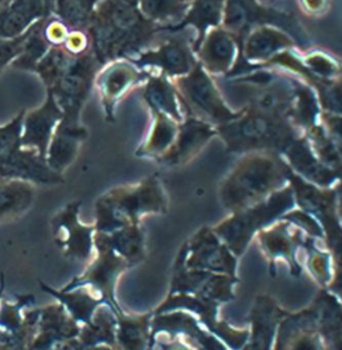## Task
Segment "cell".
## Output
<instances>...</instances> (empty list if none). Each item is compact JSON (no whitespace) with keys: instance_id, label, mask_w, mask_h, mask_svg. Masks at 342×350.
Here are the masks:
<instances>
[{"instance_id":"obj_12","label":"cell","mask_w":342,"mask_h":350,"mask_svg":"<svg viewBox=\"0 0 342 350\" xmlns=\"http://www.w3.org/2000/svg\"><path fill=\"white\" fill-rule=\"evenodd\" d=\"M34 188L26 182L0 177V224L15 220L29 209Z\"/></svg>"},{"instance_id":"obj_18","label":"cell","mask_w":342,"mask_h":350,"mask_svg":"<svg viewBox=\"0 0 342 350\" xmlns=\"http://www.w3.org/2000/svg\"><path fill=\"white\" fill-rule=\"evenodd\" d=\"M234 55L233 38L222 29H215L211 33L205 48L200 51L203 65L213 72L228 70Z\"/></svg>"},{"instance_id":"obj_25","label":"cell","mask_w":342,"mask_h":350,"mask_svg":"<svg viewBox=\"0 0 342 350\" xmlns=\"http://www.w3.org/2000/svg\"><path fill=\"white\" fill-rule=\"evenodd\" d=\"M4 291H5V281H4V275L1 273V276H0V301L4 297Z\"/></svg>"},{"instance_id":"obj_17","label":"cell","mask_w":342,"mask_h":350,"mask_svg":"<svg viewBox=\"0 0 342 350\" xmlns=\"http://www.w3.org/2000/svg\"><path fill=\"white\" fill-rule=\"evenodd\" d=\"M213 135L214 131H211L208 124L197 120H189L183 124L175 147L171 148L170 152L166 154V161H169L170 164L181 163L185 159L191 157V154H194L198 148L202 147V144Z\"/></svg>"},{"instance_id":"obj_10","label":"cell","mask_w":342,"mask_h":350,"mask_svg":"<svg viewBox=\"0 0 342 350\" xmlns=\"http://www.w3.org/2000/svg\"><path fill=\"white\" fill-rule=\"evenodd\" d=\"M60 118L62 113L57 107L54 96H51L49 92L46 105L26 118V130L25 136H23V144L37 148L40 158H44L51 131L55 127V124Z\"/></svg>"},{"instance_id":"obj_15","label":"cell","mask_w":342,"mask_h":350,"mask_svg":"<svg viewBox=\"0 0 342 350\" xmlns=\"http://www.w3.org/2000/svg\"><path fill=\"white\" fill-rule=\"evenodd\" d=\"M144 62L158 65L171 75H185L194 70V60L187 46L180 40H174L159 51L144 55Z\"/></svg>"},{"instance_id":"obj_23","label":"cell","mask_w":342,"mask_h":350,"mask_svg":"<svg viewBox=\"0 0 342 350\" xmlns=\"http://www.w3.org/2000/svg\"><path fill=\"white\" fill-rule=\"evenodd\" d=\"M197 5L200 8H196L194 12H191V15L186 18V21L183 23H194V25H198L200 27V33L202 29L205 31V25H215L220 21V6L222 3H197Z\"/></svg>"},{"instance_id":"obj_14","label":"cell","mask_w":342,"mask_h":350,"mask_svg":"<svg viewBox=\"0 0 342 350\" xmlns=\"http://www.w3.org/2000/svg\"><path fill=\"white\" fill-rule=\"evenodd\" d=\"M150 315L127 317L116 315L114 350H146L149 342Z\"/></svg>"},{"instance_id":"obj_8","label":"cell","mask_w":342,"mask_h":350,"mask_svg":"<svg viewBox=\"0 0 342 350\" xmlns=\"http://www.w3.org/2000/svg\"><path fill=\"white\" fill-rule=\"evenodd\" d=\"M79 203L68 205L53 221V231L57 247L68 259L87 260L94 244L96 227L81 225L77 220Z\"/></svg>"},{"instance_id":"obj_21","label":"cell","mask_w":342,"mask_h":350,"mask_svg":"<svg viewBox=\"0 0 342 350\" xmlns=\"http://www.w3.org/2000/svg\"><path fill=\"white\" fill-rule=\"evenodd\" d=\"M146 96L155 109L161 110V113H169L174 115L175 119H180L174 99V92L166 79H152Z\"/></svg>"},{"instance_id":"obj_3","label":"cell","mask_w":342,"mask_h":350,"mask_svg":"<svg viewBox=\"0 0 342 350\" xmlns=\"http://www.w3.org/2000/svg\"><path fill=\"white\" fill-rule=\"evenodd\" d=\"M284 167L268 158L256 157L246 160L224 186L222 197L225 205L233 209H242L256 199H262L278 186L281 176L289 174V171L282 172L281 169Z\"/></svg>"},{"instance_id":"obj_22","label":"cell","mask_w":342,"mask_h":350,"mask_svg":"<svg viewBox=\"0 0 342 350\" xmlns=\"http://www.w3.org/2000/svg\"><path fill=\"white\" fill-rule=\"evenodd\" d=\"M159 120L154 127L152 139L147 146V152H158L169 147L175 135V126L166 115L159 113Z\"/></svg>"},{"instance_id":"obj_20","label":"cell","mask_w":342,"mask_h":350,"mask_svg":"<svg viewBox=\"0 0 342 350\" xmlns=\"http://www.w3.org/2000/svg\"><path fill=\"white\" fill-rule=\"evenodd\" d=\"M291 46L285 36L273 29H262L252 36L246 46L248 59H265L281 46Z\"/></svg>"},{"instance_id":"obj_4","label":"cell","mask_w":342,"mask_h":350,"mask_svg":"<svg viewBox=\"0 0 342 350\" xmlns=\"http://www.w3.org/2000/svg\"><path fill=\"white\" fill-rule=\"evenodd\" d=\"M21 121L23 115L9 126L0 127V177L40 183L63 181L51 167L46 166L40 155L23 150V136H20Z\"/></svg>"},{"instance_id":"obj_2","label":"cell","mask_w":342,"mask_h":350,"mask_svg":"<svg viewBox=\"0 0 342 350\" xmlns=\"http://www.w3.org/2000/svg\"><path fill=\"white\" fill-rule=\"evenodd\" d=\"M163 206L164 199L154 178L136 188L115 191L98 203L96 230L110 233L124 227L137 226L141 215L161 211Z\"/></svg>"},{"instance_id":"obj_1","label":"cell","mask_w":342,"mask_h":350,"mask_svg":"<svg viewBox=\"0 0 342 350\" xmlns=\"http://www.w3.org/2000/svg\"><path fill=\"white\" fill-rule=\"evenodd\" d=\"M108 8L93 15V36L99 60L119 57L132 51L153 32L149 20L144 18L132 3H107Z\"/></svg>"},{"instance_id":"obj_7","label":"cell","mask_w":342,"mask_h":350,"mask_svg":"<svg viewBox=\"0 0 342 350\" xmlns=\"http://www.w3.org/2000/svg\"><path fill=\"white\" fill-rule=\"evenodd\" d=\"M36 334L27 350H62L80 334L81 326L60 303L38 308Z\"/></svg>"},{"instance_id":"obj_5","label":"cell","mask_w":342,"mask_h":350,"mask_svg":"<svg viewBox=\"0 0 342 350\" xmlns=\"http://www.w3.org/2000/svg\"><path fill=\"white\" fill-rule=\"evenodd\" d=\"M94 245L98 249L97 259L92 262V265L82 276L76 277L73 282L68 283L62 291L68 292L90 286L96 292V295L98 294L103 303L114 311L115 315H120L122 314V310L115 299V283L120 273L130 265L107 245L97 241H94Z\"/></svg>"},{"instance_id":"obj_19","label":"cell","mask_w":342,"mask_h":350,"mask_svg":"<svg viewBox=\"0 0 342 350\" xmlns=\"http://www.w3.org/2000/svg\"><path fill=\"white\" fill-rule=\"evenodd\" d=\"M138 77L140 75L137 74L136 70L129 65H118L109 68L101 82V90L105 102H111L114 98H118Z\"/></svg>"},{"instance_id":"obj_6","label":"cell","mask_w":342,"mask_h":350,"mask_svg":"<svg viewBox=\"0 0 342 350\" xmlns=\"http://www.w3.org/2000/svg\"><path fill=\"white\" fill-rule=\"evenodd\" d=\"M291 204L290 189L276 193L267 203L256 204L250 211L236 215L228 222H225L218 228L219 234L226 239L235 253L239 254L248 243L250 236L258 227L272 220L282 210L291 206Z\"/></svg>"},{"instance_id":"obj_24","label":"cell","mask_w":342,"mask_h":350,"mask_svg":"<svg viewBox=\"0 0 342 350\" xmlns=\"http://www.w3.org/2000/svg\"><path fill=\"white\" fill-rule=\"evenodd\" d=\"M32 29L21 37L12 38V40H0V70L4 68L12 57H16L23 51H26V46H27L26 42L29 40V36L32 33Z\"/></svg>"},{"instance_id":"obj_26","label":"cell","mask_w":342,"mask_h":350,"mask_svg":"<svg viewBox=\"0 0 342 350\" xmlns=\"http://www.w3.org/2000/svg\"><path fill=\"white\" fill-rule=\"evenodd\" d=\"M0 350H14L12 347L9 345H5V343H1L0 342Z\"/></svg>"},{"instance_id":"obj_16","label":"cell","mask_w":342,"mask_h":350,"mask_svg":"<svg viewBox=\"0 0 342 350\" xmlns=\"http://www.w3.org/2000/svg\"><path fill=\"white\" fill-rule=\"evenodd\" d=\"M15 8L0 12V40L17 38L36 17L44 14L46 3H14Z\"/></svg>"},{"instance_id":"obj_11","label":"cell","mask_w":342,"mask_h":350,"mask_svg":"<svg viewBox=\"0 0 342 350\" xmlns=\"http://www.w3.org/2000/svg\"><path fill=\"white\" fill-rule=\"evenodd\" d=\"M40 288L51 294V297L57 300V303L63 305L68 315L80 326L90 323L96 310L104 304L98 295L91 292H80L79 289L65 292L62 289H54L42 281H40Z\"/></svg>"},{"instance_id":"obj_9","label":"cell","mask_w":342,"mask_h":350,"mask_svg":"<svg viewBox=\"0 0 342 350\" xmlns=\"http://www.w3.org/2000/svg\"><path fill=\"white\" fill-rule=\"evenodd\" d=\"M180 85L188 107H194L196 113L214 121H228L239 118L222 104L211 79L203 72L200 65L194 66L188 77L180 79Z\"/></svg>"},{"instance_id":"obj_13","label":"cell","mask_w":342,"mask_h":350,"mask_svg":"<svg viewBox=\"0 0 342 350\" xmlns=\"http://www.w3.org/2000/svg\"><path fill=\"white\" fill-rule=\"evenodd\" d=\"M115 331H116V315L108 305H101L91 322L81 326L79 342L82 347L109 345L115 348Z\"/></svg>"}]
</instances>
